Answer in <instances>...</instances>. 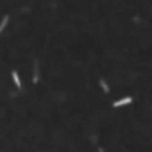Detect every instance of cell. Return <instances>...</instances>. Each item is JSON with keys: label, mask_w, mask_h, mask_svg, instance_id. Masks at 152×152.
<instances>
[{"label": "cell", "mask_w": 152, "mask_h": 152, "mask_svg": "<svg viewBox=\"0 0 152 152\" xmlns=\"http://www.w3.org/2000/svg\"><path fill=\"white\" fill-rule=\"evenodd\" d=\"M100 87H102V88L104 90V92H106V94H108V92L110 91V90H109V87H108V84H106V82H104V81H103V79H100Z\"/></svg>", "instance_id": "obj_5"}, {"label": "cell", "mask_w": 152, "mask_h": 152, "mask_svg": "<svg viewBox=\"0 0 152 152\" xmlns=\"http://www.w3.org/2000/svg\"><path fill=\"white\" fill-rule=\"evenodd\" d=\"M12 81H14V84H15V87L18 88V90H21L23 88V84H21V79H19V75H18V72L17 70H12Z\"/></svg>", "instance_id": "obj_3"}, {"label": "cell", "mask_w": 152, "mask_h": 152, "mask_svg": "<svg viewBox=\"0 0 152 152\" xmlns=\"http://www.w3.org/2000/svg\"><path fill=\"white\" fill-rule=\"evenodd\" d=\"M39 76H40V70H39V61L35 60V69H33V84L39 82Z\"/></svg>", "instance_id": "obj_2"}, {"label": "cell", "mask_w": 152, "mask_h": 152, "mask_svg": "<svg viewBox=\"0 0 152 152\" xmlns=\"http://www.w3.org/2000/svg\"><path fill=\"white\" fill-rule=\"evenodd\" d=\"M133 102L131 97H124V98H119V100L114 102V108H121V106H125V104H130Z\"/></svg>", "instance_id": "obj_1"}, {"label": "cell", "mask_w": 152, "mask_h": 152, "mask_svg": "<svg viewBox=\"0 0 152 152\" xmlns=\"http://www.w3.org/2000/svg\"><path fill=\"white\" fill-rule=\"evenodd\" d=\"M8 23H9V15H5V17L2 18V21H0V35H2L3 30L6 29V25H8Z\"/></svg>", "instance_id": "obj_4"}]
</instances>
